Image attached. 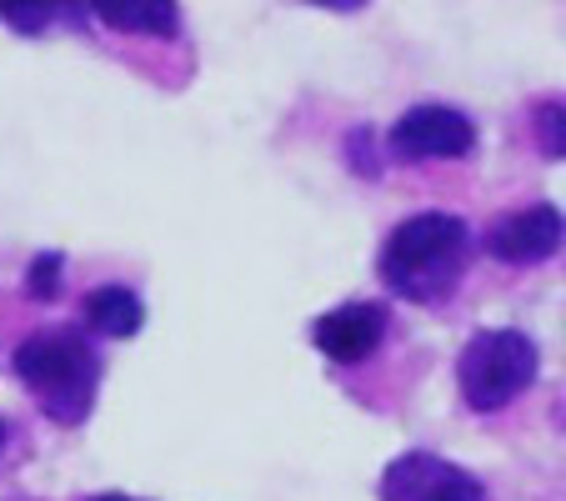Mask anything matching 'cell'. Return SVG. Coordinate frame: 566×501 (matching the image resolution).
I'll return each instance as SVG.
<instances>
[{"instance_id":"cell-1","label":"cell","mask_w":566,"mask_h":501,"mask_svg":"<svg viewBox=\"0 0 566 501\" xmlns=\"http://www.w3.org/2000/svg\"><path fill=\"white\" fill-rule=\"evenodd\" d=\"M471 251H476V241H471V226L461 216L417 211L391 226V236L381 241V257H376V271H381L391 296L411 301V306H437L461 286Z\"/></svg>"},{"instance_id":"cell-2","label":"cell","mask_w":566,"mask_h":501,"mask_svg":"<svg viewBox=\"0 0 566 501\" xmlns=\"http://www.w3.org/2000/svg\"><path fill=\"white\" fill-rule=\"evenodd\" d=\"M15 376L55 427H81L101 392V356L75 326H45L15 346Z\"/></svg>"},{"instance_id":"cell-3","label":"cell","mask_w":566,"mask_h":501,"mask_svg":"<svg viewBox=\"0 0 566 501\" xmlns=\"http://www.w3.org/2000/svg\"><path fill=\"white\" fill-rule=\"evenodd\" d=\"M536 372H542V352L516 326L476 331L457 356V386L471 411H502L536 382Z\"/></svg>"},{"instance_id":"cell-4","label":"cell","mask_w":566,"mask_h":501,"mask_svg":"<svg viewBox=\"0 0 566 501\" xmlns=\"http://www.w3.org/2000/svg\"><path fill=\"white\" fill-rule=\"evenodd\" d=\"M376 497L381 501H486V487L467 467L437 457V451H401L396 461H386Z\"/></svg>"},{"instance_id":"cell-5","label":"cell","mask_w":566,"mask_h":501,"mask_svg":"<svg viewBox=\"0 0 566 501\" xmlns=\"http://www.w3.org/2000/svg\"><path fill=\"white\" fill-rule=\"evenodd\" d=\"M386 146L407 166H417V160H461L476 150V126L457 106H411L391 126Z\"/></svg>"},{"instance_id":"cell-6","label":"cell","mask_w":566,"mask_h":501,"mask_svg":"<svg viewBox=\"0 0 566 501\" xmlns=\"http://www.w3.org/2000/svg\"><path fill=\"white\" fill-rule=\"evenodd\" d=\"M481 246L492 251L506 267H536V261H552L562 251V211L546 201L522 206V211L502 216V221L486 226Z\"/></svg>"},{"instance_id":"cell-7","label":"cell","mask_w":566,"mask_h":501,"mask_svg":"<svg viewBox=\"0 0 566 501\" xmlns=\"http://www.w3.org/2000/svg\"><path fill=\"white\" fill-rule=\"evenodd\" d=\"M386 336V311L376 301H346V306L326 311V316L311 326V342L326 362L336 366H361L366 356H376Z\"/></svg>"},{"instance_id":"cell-8","label":"cell","mask_w":566,"mask_h":501,"mask_svg":"<svg viewBox=\"0 0 566 501\" xmlns=\"http://www.w3.org/2000/svg\"><path fill=\"white\" fill-rule=\"evenodd\" d=\"M81 316L91 331H101L106 342H130L140 326H146V306L130 286H96L81 301Z\"/></svg>"},{"instance_id":"cell-9","label":"cell","mask_w":566,"mask_h":501,"mask_svg":"<svg viewBox=\"0 0 566 501\" xmlns=\"http://www.w3.org/2000/svg\"><path fill=\"white\" fill-rule=\"evenodd\" d=\"M91 15L101 25H116L130 35H160V41L181 31V11L171 0H106V6H91Z\"/></svg>"},{"instance_id":"cell-10","label":"cell","mask_w":566,"mask_h":501,"mask_svg":"<svg viewBox=\"0 0 566 501\" xmlns=\"http://www.w3.org/2000/svg\"><path fill=\"white\" fill-rule=\"evenodd\" d=\"M25 291H31V301H41V306L61 301V291H65V257L61 251H41V257L25 267Z\"/></svg>"},{"instance_id":"cell-11","label":"cell","mask_w":566,"mask_h":501,"mask_svg":"<svg viewBox=\"0 0 566 501\" xmlns=\"http://www.w3.org/2000/svg\"><path fill=\"white\" fill-rule=\"evenodd\" d=\"M61 15H71V11H65V6H0V21L21 35H41L45 25L61 21Z\"/></svg>"},{"instance_id":"cell-12","label":"cell","mask_w":566,"mask_h":501,"mask_svg":"<svg viewBox=\"0 0 566 501\" xmlns=\"http://www.w3.org/2000/svg\"><path fill=\"white\" fill-rule=\"evenodd\" d=\"M536 140H542L546 160H562L566 140H562V101H552V106L536 111Z\"/></svg>"},{"instance_id":"cell-13","label":"cell","mask_w":566,"mask_h":501,"mask_svg":"<svg viewBox=\"0 0 566 501\" xmlns=\"http://www.w3.org/2000/svg\"><path fill=\"white\" fill-rule=\"evenodd\" d=\"M346 160H352L361 176H381V160H376V150H371V131L366 126H356L352 136H346Z\"/></svg>"},{"instance_id":"cell-14","label":"cell","mask_w":566,"mask_h":501,"mask_svg":"<svg viewBox=\"0 0 566 501\" xmlns=\"http://www.w3.org/2000/svg\"><path fill=\"white\" fill-rule=\"evenodd\" d=\"M91 501H136V497H126V491H106V497H91Z\"/></svg>"},{"instance_id":"cell-15","label":"cell","mask_w":566,"mask_h":501,"mask_svg":"<svg viewBox=\"0 0 566 501\" xmlns=\"http://www.w3.org/2000/svg\"><path fill=\"white\" fill-rule=\"evenodd\" d=\"M6 437H11V431H6V421H0V451H6Z\"/></svg>"}]
</instances>
